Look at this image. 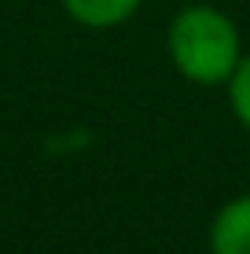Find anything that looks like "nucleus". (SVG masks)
Segmentation results:
<instances>
[{"mask_svg":"<svg viewBox=\"0 0 250 254\" xmlns=\"http://www.w3.org/2000/svg\"><path fill=\"white\" fill-rule=\"evenodd\" d=\"M169 66L184 81L217 89L243 59V33L236 19L213 4H188L166 26Z\"/></svg>","mask_w":250,"mask_h":254,"instance_id":"f257e3e1","label":"nucleus"},{"mask_svg":"<svg viewBox=\"0 0 250 254\" xmlns=\"http://www.w3.org/2000/svg\"><path fill=\"white\" fill-rule=\"evenodd\" d=\"M210 254H250V191L217 206L206 232Z\"/></svg>","mask_w":250,"mask_h":254,"instance_id":"f03ea898","label":"nucleus"},{"mask_svg":"<svg viewBox=\"0 0 250 254\" xmlns=\"http://www.w3.org/2000/svg\"><path fill=\"white\" fill-rule=\"evenodd\" d=\"M63 11L85 30H114L144 7V0H59Z\"/></svg>","mask_w":250,"mask_h":254,"instance_id":"7ed1b4c3","label":"nucleus"},{"mask_svg":"<svg viewBox=\"0 0 250 254\" xmlns=\"http://www.w3.org/2000/svg\"><path fill=\"white\" fill-rule=\"evenodd\" d=\"M225 96H228V111L232 118L250 133V52H243L239 66L232 70V77L225 81Z\"/></svg>","mask_w":250,"mask_h":254,"instance_id":"20e7f679","label":"nucleus"}]
</instances>
